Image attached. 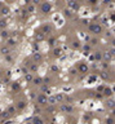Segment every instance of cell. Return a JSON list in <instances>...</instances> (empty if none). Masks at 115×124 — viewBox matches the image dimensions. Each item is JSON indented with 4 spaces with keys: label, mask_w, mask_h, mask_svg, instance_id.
<instances>
[{
    "label": "cell",
    "mask_w": 115,
    "mask_h": 124,
    "mask_svg": "<svg viewBox=\"0 0 115 124\" xmlns=\"http://www.w3.org/2000/svg\"><path fill=\"white\" fill-rule=\"evenodd\" d=\"M113 56H114V48H111L110 50L107 49L102 53V59H104V62L109 63V61H111V58H113Z\"/></svg>",
    "instance_id": "obj_1"
},
{
    "label": "cell",
    "mask_w": 115,
    "mask_h": 124,
    "mask_svg": "<svg viewBox=\"0 0 115 124\" xmlns=\"http://www.w3.org/2000/svg\"><path fill=\"white\" fill-rule=\"evenodd\" d=\"M52 9H53V7H52V4H50V3H41V5H40V11L43 12L44 14L50 13V12H52Z\"/></svg>",
    "instance_id": "obj_2"
},
{
    "label": "cell",
    "mask_w": 115,
    "mask_h": 124,
    "mask_svg": "<svg viewBox=\"0 0 115 124\" xmlns=\"http://www.w3.org/2000/svg\"><path fill=\"white\" fill-rule=\"evenodd\" d=\"M102 26L101 25H98V23H92L91 26H89V31H92L93 34H96V35H100L101 32H102Z\"/></svg>",
    "instance_id": "obj_3"
},
{
    "label": "cell",
    "mask_w": 115,
    "mask_h": 124,
    "mask_svg": "<svg viewBox=\"0 0 115 124\" xmlns=\"http://www.w3.org/2000/svg\"><path fill=\"white\" fill-rule=\"evenodd\" d=\"M67 8L71 11H79V3L78 0H67Z\"/></svg>",
    "instance_id": "obj_4"
},
{
    "label": "cell",
    "mask_w": 115,
    "mask_h": 124,
    "mask_svg": "<svg viewBox=\"0 0 115 124\" xmlns=\"http://www.w3.org/2000/svg\"><path fill=\"white\" fill-rule=\"evenodd\" d=\"M36 102L40 105V106H44V105H48V101H47V96L44 93H40L36 96Z\"/></svg>",
    "instance_id": "obj_5"
},
{
    "label": "cell",
    "mask_w": 115,
    "mask_h": 124,
    "mask_svg": "<svg viewBox=\"0 0 115 124\" xmlns=\"http://www.w3.org/2000/svg\"><path fill=\"white\" fill-rule=\"evenodd\" d=\"M60 110L63 111V113H72L74 111V107L71 106V105H66V103H62L61 106H60Z\"/></svg>",
    "instance_id": "obj_6"
},
{
    "label": "cell",
    "mask_w": 115,
    "mask_h": 124,
    "mask_svg": "<svg viewBox=\"0 0 115 124\" xmlns=\"http://www.w3.org/2000/svg\"><path fill=\"white\" fill-rule=\"evenodd\" d=\"M76 70H78V72H80V74H87L89 69H88V65H87V63H80V65L78 66V69H76Z\"/></svg>",
    "instance_id": "obj_7"
},
{
    "label": "cell",
    "mask_w": 115,
    "mask_h": 124,
    "mask_svg": "<svg viewBox=\"0 0 115 124\" xmlns=\"http://www.w3.org/2000/svg\"><path fill=\"white\" fill-rule=\"evenodd\" d=\"M44 39H45V34H43L41 31H36V32H35V40H36L38 43L43 41Z\"/></svg>",
    "instance_id": "obj_8"
},
{
    "label": "cell",
    "mask_w": 115,
    "mask_h": 124,
    "mask_svg": "<svg viewBox=\"0 0 115 124\" xmlns=\"http://www.w3.org/2000/svg\"><path fill=\"white\" fill-rule=\"evenodd\" d=\"M102 93H104L105 97H111V96H113V88H110V87H104V89H102Z\"/></svg>",
    "instance_id": "obj_9"
},
{
    "label": "cell",
    "mask_w": 115,
    "mask_h": 124,
    "mask_svg": "<svg viewBox=\"0 0 115 124\" xmlns=\"http://www.w3.org/2000/svg\"><path fill=\"white\" fill-rule=\"evenodd\" d=\"M41 32L43 34H50L52 32V26H50V25H43V26H41Z\"/></svg>",
    "instance_id": "obj_10"
},
{
    "label": "cell",
    "mask_w": 115,
    "mask_h": 124,
    "mask_svg": "<svg viewBox=\"0 0 115 124\" xmlns=\"http://www.w3.org/2000/svg\"><path fill=\"white\" fill-rule=\"evenodd\" d=\"M105 107L109 110H113L114 109V100L113 98H110V100H106V102H105Z\"/></svg>",
    "instance_id": "obj_11"
},
{
    "label": "cell",
    "mask_w": 115,
    "mask_h": 124,
    "mask_svg": "<svg viewBox=\"0 0 115 124\" xmlns=\"http://www.w3.org/2000/svg\"><path fill=\"white\" fill-rule=\"evenodd\" d=\"M33 59H34L35 62H40L41 59H43V56H41V53L39 52V50H38L36 53H34V54H33Z\"/></svg>",
    "instance_id": "obj_12"
},
{
    "label": "cell",
    "mask_w": 115,
    "mask_h": 124,
    "mask_svg": "<svg viewBox=\"0 0 115 124\" xmlns=\"http://www.w3.org/2000/svg\"><path fill=\"white\" fill-rule=\"evenodd\" d=\"M54 98H56L57 103H58V102H63V101H65V94H63V93H56V94H54Z\"/></svg>",
    "instance_id": "obj_13"
},
{
    "label": "cell",
    "mask_w": 115,
    "mask_h": 124,
    "mask_svg": "<svg viewBox=\"0 0 115 124\" xmlns=\"http://www.w3.org/2000/svg\"><path fill=\"white\" fill-rule=\"evenodd\" d=\"M94 81H97V76L96 75H89L87 78V84H93Z\"/></svg>",
    "instance_id": "obj_14"
},
{
    "label": "cell",
    "mask_w": 115,
    "mask_h": 124,
    "mask_svg": "<svg viewBox=\"0 0 115 124\" xmlns=\"http://www.w3.org/2000/svg\"><path fill=\"white\" fill-rule=\"evenodd\" d=\"M53 54H54V57H61V56L63 54V50H62L61 48H54Z\"/></svg>",
    "instance_id": "obj_15"
},
{
    "label": "cell",
    "mask_w": 115,
    "mask_h": 124,
    "mask_svg": "<svg viewBox=\"0 0 115 124\" xmlns=\"http://www.w3.org/2000/svg\"><path fill=\"white\" fill-rule=\"evenodd\" d=\"M0 36H1L3 39H8L11 35H9V32H8L7 30H5V28H1V31H0Z\"/></svg>",
    "instance_id": "obj_16"
},
{
    "label": "cell",
    "mask_w": 115,
    "mask_h": 124,
    "mask_svg": "<svg viewBox=\"0 0 115 124\" xmlns=\"http://www.w3.org/2000/svg\"><path fill=\"white\" fill-rule=\"evenodd\" d=\"M0 13H1V16H8L9 13H11V8L9 7H3Z\"/></svg>",
    "instance_id": "obj_17"
},
{
    "label": "cell",
    "mask_w": 115,
    "mask_h": 124,
    "mask_svg": "<svg viewBox=\"0 0 115 124\" xmlns=\"http://www.w3.org/2000/svg\"><path fill=\"white\" fill-rule=\"evenodd\" d=\"M0 52H1V54H4V56H7L11 53V49H9V47H3L1 49H0Z\"/></svg>",
    "instance_id": "obj_18"
},
{
    "label": "cell",
    "mask_w": 115,
    "mask_h": 124,
    "mask_svg": "<svg viewBox=\"0 0 115 124\" xmlns=\"http://www.w3.org/2000/svg\"><path fill=\"white\" fill-rule=\"evenodd\" d=\"M34 83L35 85H41V83H43V79L41 78H33V80H31Z\"/></svg>",
    "instance_id": "obj_19"
},
{
    "label": "cell",
    "mask_w": 115,
    "mask_h": 124,
    "mask_svg": "<svg viewBox=\"0 0 115 124\" xmlns=\"http://www.w3.org/2000/svg\"><path fill=\"white\" fill-rule=\"evenodd\" d=\"M63 14L66 16V17H72V11L71 9H69V8H66V9H63Z\"/></svg>",
    "instance_id": "obj_20"
},
{
    "label": "cell",
    "mask_w": 115,
    "mask_h": 124,
    "mask_svg": "<svg viewBox=\"0 0 115 124\" xmlns=\"http://www.w3.org/2000/svg\"><path fill=\"white\" fill-rule=\"evenodd\" d=\"M7 44H8V45H16V44H17V40L13 39V38H8V39H7Z\"/></svg>",
    "instance_id": "obj_21"
},
{
    "label": "cell",
    "mask_w": 115,
    "mask_h": 124,
    "mask_svg": "<svg viewBox=\"0 0 115 124\" xmlns=\"http://www.w3.org/2000/svg\"><path fill=\"white\" fill-rule=\"evenodd\" d=\"M33 78H34V76H33V74H31V72H26V74H25V80H26L27 83L33 80Z\"/></svg>",
    "instance_id": "obj_22"
},
{
    "label": "cell",
    "mask_w": 115,
    "mask_h": 124,
    "mask_svg": "<svg viewBox=\"0 0 115 124\" xmlns=\"http://www.w3.org/2000/svg\"><path fill=\"white\" fill-rule=\"evenodd\" d=\"M12 89H13V91H20L21 89L20 83H12Z\"/></svg>",
    "instance_id": "obj_23"
},
{
    "label": "cell",
    "mask_w": 115,
    "mask_h": 124,
    "mask_svg": "<svg viewBox=\"0 0 115 124\" xmlns=\"http://www.w3.org/2000/svg\"><path fill=\"white\" fill-rule=\"evenodd\" d=\"M93 57H94V59H96V61H98V62H100L101 59H102V53H100V52H96Z\"/></svg>",
    "instance_id": "obj_24"
},
{
    "label": "cell",
    "mask_w": 115,
    "mask_h": 124,
    "mask_svg": "<svg viewBox=\"0 0 115 124\" xmlns=\"http://www.w3.org/2000/svg\"><path fill=\"white\" fill-rule=\"evenodd\" d=\"M31 120H33V123H44V120L40 116H34Z\"/></svg>",
    "instance_id": "obj_25"
},
{
    "label": "cell",
    "mask_w": 115,
    "mask_h": 124,
    "mask_svg": "<svg viewBox=\"0 0 115 124\" xmlns=\"http://www.w3.org/2000/svg\"><path fill=\"white\" fill-rule=\"evenodd\" d=\"M26 102H25V101H20V102H18V105H17V109H25V107H26Z\"/></svg>",
    "instance_id": "obj_26"
},
{
    "label": "cell",
    "mask_w": 115,
    "mask_h": 124,
    "mask_svg": "<svg viewBox=\"0 0 115 124\" xmlns=\"http://www.w3.org/2000/svg\"><path fill=\"white\" fill-rule=\"evenodd\" d=\"M38 70H39L38 65H35V63H31V65H30V71L31 72H35V71H38Z\"/></svg>",
    "instance_id": "obj_27"
},
{
    "label": "cell",
    "mask_w": 115,
    "mask_h": 124,
    "mask_svg": "<svg viewBox=\"0 0 115 124\" xmlns=\"http://www.w3.org/2000/svg\"><path fill=\"white\" fill-rule=\"evenodd\" d=\"M100 75H101V78L104 79V80H107V79H109V74H107V71H101V72H100Z\"/></svg>",
    "instance_id": "obj_28"
},
{
    "label": "cell",
    "mask_w": 115,
    "mask_h": 124,
    "mask_svg": "<svg viewBox=\"0 0 115 124\" xmlns=\"http://www.w3.org/2000/svg\"><path fill=\"white\" fill-rule=\"evenodd\" d=\"M27 12H28V13H34V12H35V5L34 4H28Z\"/></svg>",
    "instance_id": "obj_29"
},
{
    "label": "cell",
    "mask_w": 115,
    "mask_h": 124,
    "mask_svg": "<svg viewBox=\"0 0 115 124\" xmlns=\"http://www.w3.org/2000/svg\"><path fill=\"white\" fill-rule=\"evenodd\" d=\"M83 50H84V54H89V53H91V47H89V45H84V47H83Z\"/></svg>",
    "instance_id": "obj_30"
},
{
    "label": "cell",
    "mask_w": 115,
    "mask_h": 124,
    "mask_svg": "<svg viewBox=\"0 0 115 124\" xmlns=\"http://www.w3.org/2000/svg\"><path fill=\"white\" fill-rule=\"evenodd\" d=\"M72 89H74L72 87H62V92H63V93H67V92H72Z\"/></svg>",
    "instance_id": "obj_31"
},
{
    "label": "cell",
    "mask_w": 115,
    "mask_h": 124,
    "mask_svg": "<svg viewBox=\"0 0 115 124\" xmlns=\"http://www.w3.org/2000/svg\"><path fill=\"white\" fill-rule=\"evenodd\" d=\"M7 25H8V22L5 20H0V28H5Z\"/></svg>",
    "instance_id": "obj_32"
},
{
    "label": "cell",
    "mask_w": 115,
    "mask_h": 124,
    "mask_svg": "<svg viewBox=\"0 0 115 124\" xmlns=\"http://www.w3.org/2000/svg\"><path fill=\"white\" fill-rule=\"evenodd\" d=\"M7 111L9 113V115H12V114H14V113H16V107H14V106H9Z\"/></svg>",
    "instance_id": "obj_33"
},
{
    "label": "cell",
    "mask_w": 115,
    "mask_h": 124,
    "mask_svg": "<svg viewBox=\"0 0 115 124\" xmlns=\"http://www.w3.org/2000/svg\"><path fill=\"white\" fill-rule=\"evenodd\" d=\"M50 70H52L53 72H58L60 71V67L57 65H52V66H50Z\"/></svg>",
    "instance_id": "obj_34"
},
{
    "label": "cell",
    "mask_w": 115,
    "mask_h": 124,
    "mask_svg": "<svg viewBox=\"0 0 115 124\" xmlns=\"http://www.w3.org/2000/svg\"><path fill=\"white\" fill-rule=\"evenodd\" d=\"M0 116H1V118H5V119H7V118L9 116V113H8V111H1V113H0Z\"/></svg>",
    "instance_id": "obj_35"
},
{
    "label": "cell",
    "mask_w": 115,
    "mask_h": 124,
    "mask_svg": "<svg viewBox=\"0 0 115 124\" xmlns=\"http://www.w3.org/2000/svg\"><path fill=\"white\" fill-rule=\"evenodd\" d=\"M72 47H74V48H79V47H80V41L79 40L74 41V43H72Z\"/></svg>",
    "instance_id": "obj_36"
},
{
    "label": "cell",
    "mask_w": 115,
    "mask_h": 124,
    "mask_svg": "<svg viewBox=\"0 0 115 124\" xmlns=\"http://www.w3.org/2000/svg\"><path fill=\"white\" fill-rule=\"evenodd\" d=\"M47 111H49V113H53V111H54V107H53V105H49V106L47 107Z\"/></svg>",
    "instance_id": "obj_37"
},
{
    "label": "cell",
    "mask_w": 115,
    "mask_h": 124,
    "mask_svg": "<svg viewBox=\"0 0 115 124\" xmlns=\"http://www.w3.org/2000/svg\"><path fill=\"white\" fill-rule=\"evenodd\" d=\"M58 20H60V14H58V13H57V14H53V21L57 22Z\"/></svg>",
    "instance_id": "obj_38"
},
{
    "label": "cell",
    "mask_w": 115,
    "mask_h": 124,
    "mask_svg": "<svg viewBox=\"0 0 115 124\" xmlns=\"http://www.w3.org/2000/svg\"><path fill=\"white\" fill-rule=\"evenodd\" d=\"M82 23H83V25H88V23H89L88 18H82Z\"/></svg>",
    "instance_id": "obj_39"
},
{
    "label": "cell",
    "mask_w": 115,
    "mask_h": 124,
    "mask_svg": "<svg viewBox=\"0 0 115 124\" xmlns=\"http://www.w3.org/2000/svg\"><path fill=\"white\" fill-rule=\"evenodd\" d=\"M88 3H89V4H92V5H94V4H97V3H98V0H88Z\"/></svg>",
    "instance_id": "obj_40"
},
{
    "label": "cell",
    "mask_w": 115,
    "mask_h": 124,
    "mask_svg": "<svg viewBox=\"0 0 115 124\" xmlns=\"http://www.w3.org/2000/svg\"><path fill=\"white\" fill-rule=\"evenodd\" d=\"M76 72H78V70H76V69H71V70H70V74H71V75H75Z\"/></svg>",
    "instance_id": "obj_41"
},
{
    "label": "cell",
    "mask_w": 115,
    "mask_h": 124,
    "mask_svg": "<svg viewBox=\"0 0 115 124\" xmlns=\"http://www.w3.org/2000/svg\"><path fill=\"white\" fill-rule=\"evenodd\" d=\"M48 89V87H47V84L45 85H41V92H45Z\"/></svg>",
    "instance_id": "obj_42"
},
{
    "label": "cell",
    "mask_w": 115,
    "mask_h": 124,
    "mask_svg": "<svg viewBox=\"0 0 115 124\" xmlns=\"http://www.w3.org/2000/svg\"><path fill=\"white\" fill-rule=\"evenodd\" d=\"M104 87H105V85H100V87H97V91L101 93V92H102V89H104Z\"/></svg>",
    "instance_id": "obj_43"
},
{
    "label": "cell",
    "mask_w": 115,
    "mask_h": 124,
    "mask_svg": "<svg viewBox=\"0 0 115 124\" xmlns=\"http://www.w3.org/2000/svg\"><path fill=\"white\" fill-rule=\"evenodd\" d=\"M31 1H33V4H34V5H38V4L40 3V0H31Z\"/></svg>",
    "instance_id": "obj_44"
},
{
    "label": "cell",
    "mask_w": 115,
    "mask_h": 124,
    "mask_svg": "<svg viewBox=\"0 0 115 124\" xmlns=\"http://www.w3.org/2000/svg\"><path fill=\"white\" fill-rule=\"evenodd\" d=\"M106 123H107V124H109V123H114L113 118H111V119H106Z\"/></svg>",
    "instance_id": "obj_45"
},
{
    "label": "cell",
    "mask_w": 115,
    "mask_h": 124,
    "mask_svg": "<svg viewBox=\"0 0 115 124\" xmlns=\"http://www.w3.org/2000/svg\"><path fill=\"white\" fill-rule=\"evenodd\" d=\"M23 3H25V4H26V5H28V4H30V3H31V0H23Z\"/></svg>",
    "instance_id": "obj_46"
},
{
    "label": "cell",
    "mask_w": 115,
    "mask_h": 124,
    "mask_svg": "<svg viewBox=\"0 0 115 124\" xmlns=\"http://www.w3.org/2000/svg\"><path fill=\"white\" fill-rule=\"evenodd\" d=\"M35 113H40V107H36V106H35Z\"/></svg>",
    "instance_id": "obj_47"
},
{
    "label": "cell",
    "mask_w": 115,
    "mask_h": 124,
    "mask_svg": "<svg viewBox=\"0 0 115 124\" xmlns=\"http://www.w3.org/2000/svg\"><path fill=\"white\" fill-rule=\"evenodd\" d=\"M96 97H97L98 100H101V98H102V94H98V93H97V94H96Z\"/></svg>",
    "instance_id": "obj_48"
},
{
    "label": "cell",
    "mask_w": 115,
    "mask_h": 124,
    "mask_svg": "<svg viewBox=\"0 0 115 124\" xmlns=\"http://www.w3.org/2000/svg\"><path fill=\"white\" fill-rule=\"evenodd\" d=\"M92 44H97V39H93V40H92Z\"/></svg>",
    "instance_id": "obj_49"
},
{
    "label": "cell",
    "mask_w": 115,
    "mask_h": 124,
    "mask_svg": "<svg viewBox=\"0 0 115 124\" xmlns=\"http://www.w3.org/2000/svg\"><path fill=\"white\" fill-rule=\"evenodd\" d=\"M53 43H54V39H50V40H49V44H50V45H52Z\"/></svg>",
    "instance_id": "obj_50"
},
{
    "label": "cell",
    "mask_w": 115,
    "mask_h": 124,
    "mask_svg": "<svg viewBox=\"0 0 115 124\" xmlns=\"http://www.w3.org/2000/svg\"><path fill=\"white\" fill-rule=\"evenodd\" d=\"M1 84H3V83H1V80H0V87H1Z\"/></svg>",
    "instance_id": "obj_51"
},
{
    "label": "cell",
    "mask_w": 115,
    "mask_h": 124,
    "mask_svg": "<svg viewBox=\"0 0 115 124\" xmlns=\"http://www.w3.org/2000/svg\"><path fill=\"white\" fill-rule=\"evenodd\" d=\"M0 7H1V3H0Z\"/></svg>",
    "instance_id": "obj_52"
},
{
    "label": "cell",
    "mask_w": 115,
    "mask_h": 124,
    "mask_svg": "<svg viewBox=\"0 0 115 124\" xmlns=\"http://www.w3.org/2000/svg\"><path fill=\"white\" fill-rule=\"evenodd\" d=\"M0 74H1V71H0Z\"/></svg>",
    "instance_id": "obj_53"
},
{
    "label": "cell",
    "mask_w": 115,
    "mask_h": 124,
    "mask_svg": "<svg viewBox=\"0 0 115 124\" xmlns=\"http://www.w3.org/2000/svg\"><path fill=\"white\" fill-rule=\"evenodd\" d=\"M66 1H67V0H66Z\"/></svg>",
    "instance_id": "obj_54"
}]
</instances>
